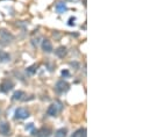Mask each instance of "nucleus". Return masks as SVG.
Segmentation results:
<instances>
[{
	"mask_svg": "<svg viewBox=\"0 0 150 137\" xmlns=\"http://www.w3.org/2000/svg\"><path fill=\"white\" fill-rule=\"evenodd\" d=\"M11 61V56L9 54H7L4 50H0V62L1 63H8Z\"/></svg>",
	"mask_w": 150,
	"mask_h": 137,
	"instance_id": "9d476101",
	"label": "nucleus"
},
{
	"mask_svg": "<svg viewBox=\"0 0 150 137\" xmlns=\"http://www.w3.org/2000/svg\"><path fill=\"white\" fill-rule=\"evenodd\" d=\"M55 90L57 92H59V93H64V92L70 90V84L68 81H65V80H58L56 83V85H55Z\"/></svg>",
	"mask_w": 150,
	"mask_h": 137,
	"instance_id": "f257e3e1",
	"label": "nucleus"
},
{
	"mask_svg": "<svg viewBox=\"0 0 150 137\" xmlns=\"http://www.w3.org/2000/svg\"><path fill=\"white\" fill-rule=\"evenodd\" d=\"M36 70H38V66H36V65H32V66L27 68V73H28V74H35V73H36Z\"/></svg>",
	"mask_w": 150,
	"mask_h": 137,
	"instance_id": "2eb2a0df",
	"label": "nucleus"
},
{
	"mask_svg": "<svg viewBox=\"0 0 150 137\" xmlns=\"http://www.w3.org/2000/svg\"><path fill=\"white\" fill-rule=\"evenodd\" d=\"M69 1H77V0H69Z\"/></svg>",
	"mask_w": 150,
	"mask_h": 137,
	"instance_id": "6ab92c4d",
	"label": "nucleus"
},
{
	"mask_svg": "<svg viewBox=\"0 0 150 137\" xmlns=\"http://www.w3.org/2000/svg\"><path fill=\"white\" fill-rule=\"evenodd\" d=\"M0 135L2 136H9L11 135V126L7 122L0 123Z\"/></svg>",
	"mask_w": 150,
	"mask_h": 137,
	"instance_id": "39448f33",
	"label": "nucleus"
},
{
	"mask_svg": "<svg viewBox=\"0 0 150 137\" xmlns=\"http://www.w3.org/2000/svg\"><path fill=\"white\" fill-rule=\"evenodd\" d=\"M50 134H51V130H50L49 128H42V129L38 130L36 136L38 137H49L50 136Z\"/></svg>",
	"mask_w": 150,
	"mask_h": 137,
	"instance_id": "1a4fd4ad",
	"label": "nucleus"
},
{
	"mask_svg": "<svg viewBox=\"0 0 150 137\" xmlns=\"http://www.w3.org/2000/svg\"><path fill=\"white\" fill-rule=\"evenodd\" d=\"M33 128H34V126H33V123H29V126H27V127H26V129H27V130H32Z\"/></svg>",
	"mask_w": 150,
	"mask_h": 137,
	"instance_id": "a211bd4d",
	"label": "nucleus"
},
{
	"mask_svg": "<svg viewBox=\"0 0 150 137\" xmlns=\"http://www.w3.org/2000/svg\"><path fill=\"white\" fill-rule=\"evenodd\" d=\"M72 137H86V128H80L72 134Z\"/></svg>",
	"mask_w": 150,
	"mask_h": 137,
	"instance_id": "f8f14e48",
	"label": "nucleus"
},
{
	"mask_svg": "<svg viewBox=\"0 0 150 137\" xmlns=\"http://www.w3.org/2000/svg\"><path fill=\"white\" fill-rule=\"evenodd\" d=\"M23 95H25V93H23L22 91H18V92H15V93L13 94V98H12V99L15 100V101H16V100H21Z\"/></svg>",
	"mask_w": 150,
	"mask_h": 137,
	"instance_id": "4468645a",
	"label": "nucleus"
},
{
	"mask_svg": "<svg viewBox=\"0 0 150 137\" xmlns=\"http://www.w3.org/2000/svg\"><path fill=\"white\" fill-rule=\"evenodd\" d=\"M28 116H29V112H28L26 108H22V107L18 108V109L15 110V113H14V117L18 119V120H25V119H27Z\"/></svg>",
	"mask_w": 150,
	"mask_h": 137,
	"instance_id": "f03ea898",
	"label": "nucleus"
},
{
	"mask_svg": "<svg viewBox=\"0 0 150 137\" xmlns=\"http://www.w3.org/2000/svg\"><path fill=\"white\" fill-rule=\"evenodd\" d=\"M13 87H14L13 81L6 79V80H4V81L1 83V85H0V91H1L2 93H7V92H9L11 90H13Z\"/></svg>",
	"mask_w": 150,
	"mask_h": 137,
	"instance_id": "7ed1b4c3",
	"label": "nucleus"
},
{
	"mask_svg": "<svg viewBox=\"0 0 150 137\" xmlns=\"http://www.w3.org/2000/svg\"><path fill=\"white\" fill-rule=\"evenodd\" d=\"M0 38H1V41L4 43L7 44V43H11L14 40V36L11 33H8L7 30H5V29H0Z\"/></svg>",
	"mask_w": 150,
	"mask_h": 137,
	"instance_id": "20e7f679",
	"label": "nucleus"
},
{
	"mask_svg": "<svg viewBox=\"0 0 150 137\" xmlns=\"http://www.w3.org/2000/svg\"><path fill=\"white\" fill-rule=\"evenodd\" d=\"M61 74H62V77H64V78H69V77H70V72H69L68 70H63Z\"/></svg>",
	"mask_w": 150,
	"mask_h": 137,
	"instance_id": "dca6fc26",
	"label": "nucleus"
},
{
	"mask_svg": "<svg viewBox=\"0 0 150 137\" xmlns=\"http://www.w3.org/2000/svg\"><path fill=\"white\" fill-rule=\"evenodd\" d=\"M42 49H43V51L44 52H47V54H50V52H52V44H51V42L49 41V40H43L42 41Z\"/></svg>",
	"mask_w": 150,
	"mask_h": 137,
	"instance_id": "423d86ee",
	"label": "nucleus"
},
{
	"mask_svg": "<svg viewBox=\"0 0 150 137\" xmlns=\"http://www.w3.org/2000/svg\"><path fill=\"white\" fill-rule=\"evenodd\" d=\"M55 55L58 57V58H64L67 55H68V50L65 47H58L56 50H55Z\"/></svg>",
	"mask_w": 150,
	"mask_h": 137,
	"instance_id": "0eeeda50",
	"label": "nucleus"
},
{
	"mask_svg": "<svg viewBox=\"0 0 150 137\" xmlns=\"http://www.w3.org/2000/svg\"><path fill=\"white\" fill-rule=\"evenodd\" d=\"M57 113H58V106H57L56 103L50 105V106L48 107V109H47V114H48L49 116H56Z\"/></svg>",
	"mask_w": 150,
	"mask_h": 137,
	"instance_id": "6e6552de",
	"label": "nucleus"
},
{
	"mask_svg": "<svg viewBox=\"0 0 150 137\" xmlns=\"http://www.w3.org/2000/svg\"><path fill=\"white\" fill-rule=\"evenodd\" d=\"M67 133H68L67 128H61L55 133V137H67Z\"/></svg>",
	"mask_w": 150,
	"mask_h": 137,
	"instance_id": "ddd939ff",
	"label": "nucleus"
},
{
	"mask_svg": "<svg viewBox=\"0 0 150 137\" xmlns=\"http://www.w3.org/2000/svg\"><path fill=\"white\" fill-rule=\"evenodd\" d=\"M67 9H68V7H67V5H65L64 2H57V5H56V11H57V13L63 14L64 12H67Z\"/></svg>",
	"mask_w": 150,
	"mask_h": 137,
	"instance_id": "9b49d317",
	"label": "nucleus"
},
{
	"mask_svg": "<svg viewBox=\"0 0 150 137\" xmlns=\"http://www.w3.org/2000/svg\"><path fill=\"white\" fill-rule=\"evenodd\" d=\"M75 21H76V18L75 16H71L70 19H69V26H75Z\"/></svg>",
	"mask_w": 150,
	"mask_h": 137,
	"instance_id": "f3484780",
	"label": "nucleus"
}]
</instances>
